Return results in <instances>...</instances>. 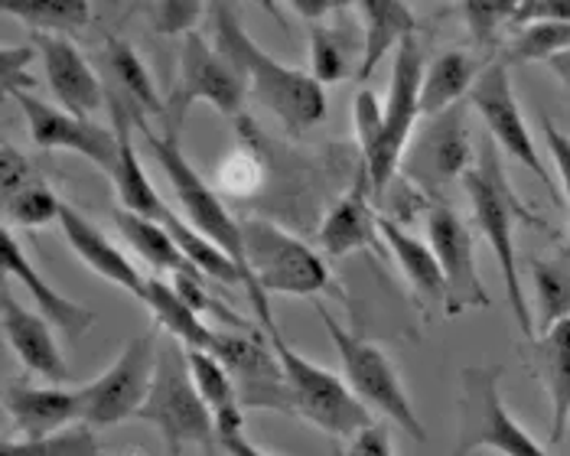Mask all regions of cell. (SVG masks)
Segmentation results:
<instances>
[{
    "label": "cell",
    "mask_w": 570,
    "mask_h": 456,
    "mask_svg": "<svg viewBox=\"0 0 570 456\" xmlns=\"http://www.w3.org/2000/svg\"><path fill=\"white\" fill-rule=\"evenodd\" d=\"M209 23H213V46L238 72V79L248 89V98L264 105L291 135H304L326 118L330 111L326 86H320L313 76L294 66H284L281 59H274L267 49L255 43L242 27L238 13L228 7V0H213Z\"/></svg>",
    "instance_id": "obj_1"
},
{
    "label": "cell",
    "mask_w": 570,
    "mask_h": 456,
    "mask_svg": "<svg viewBox=\"0 0 570 456\" xmlns=\"http://www.w3.org/2000/svg\"><path fill=\"white\" fill-rule=\"evenodd\" d=\"M476 163L473 170L463 177V189L470 196L473 206V219L476 228L483 231V238L489 241L495 261H499V274H502V287L512 307V317L519 323L522 336L534 339V314L528 307L525 290H522V277H519V255H515V222H525L534 228H548L544 219H538L525 202L519 199L515 186L505 177V167L495 153V147L485 137L483 143L476 147Z\"/></svg>",
    "instance_id": "obj_2"
},
{
    "label": "cell",
    "mask_w": 570,
    "mask_h": 456,
    "mask_svg": "<svg viewBox=\"0 0 570 456\" xmlns=\"http://www.w3.org/2000/svg\"><path fill=\"white\" fill-rule=\"evenodd\" d=\"M245 265H248V297L255 304L258 323L267 326V297H320L333 290V274L326 261L307 248L297 235L271 219H242Z\"/></svg>",
    "instance_id": "obj_3"
},
{
    "label": "cell",
    "mask_w": 570,
    "mask_h": 456,
    "mask_svg": "<svg viewBox=\"0 0 570 456\" xmlns=\"http://www.w3.org/2000/svg\"><path fill=\"white\" fill-rule=\"evenodd\" d=\"M137 420L160 430L167 456H183L186 447H203L206 454H213V444H219L216 417L193 381L186 346L176 336L157 343L154 381L147 402L137 410Z\"/></svg>",
    "instance_id": "obj_4"
},
{
    "label": "cell",
    "mask_w": 570,
    "mask_h": 456,
    "mask_svg": "<svg viewBox=\"0 0 570 456\" xmlns=\"http://www.w3.org/2000/svg\"><path fill=\"white\" fill-rule=\"evenodd\" d=\"M499 378V365H463L453 456H473L480 450L499 456H548L544 447L512 417V410L505 408Z\"/></svg>",
    "instance_id": "obj_5"
},
{
    "label": "cell",
    "mask_w": 570,
    "mask_h": 456,
    "mask_svg": "<svg viewBox=\"0 0 570 456\" xmlns=\"http://www.w3.org/2000/svg\"><path fill=\"white\" fill-rule=\"evenodd\" d=\"M134 118V115H131ZM134 128L144 137V147L154 153V160L160 163L164 177L174 189L176 202L183 209V219L196 231H203L209 241H216L222 251L242 268L245 274V290H248V265H245V241H242V222L225 209L219 192L203 180V174L186 160L179 140L170 135H154L150 131V118H134Z\"/></svg>",
    "instance_id": "obj_6"
},
{
    "label": "cell",
    "mask_w": 570,
    "mask_h": 456,
    "mask_svg": "<svg viewBox=\"0 0 570 456\" xmlns=\"http://www.w3.org/2000/svg\"><path fill=\"white\" fill-rule=\"evenodd\" d=\"M262 329L267 333V339L274 343V349H277V356L284 363L291 391H294V405H297L301 417H307L313 427H320V430H326L330 437H340V440H350L352 434H358L362 427L375 424L372 408L352 391L346 378H340L330 368L304 359L281 336L277 323H267Z\"/></svg>",
    "instance_id": "obj_7"
},
{
    "label": "cell",
    "mask_w": 570,
    "mask_h": 456,
    "mask_svg": "<svg viewBox=\"0 0 570 456\" xmlns=\"http://www.w3.org/2000/svg\"><path fill=\"white\" fill-rule=\"evenodd\" d=\"M316 314H320L326 336L333 339V346L340 353V363H343L352 391L368 408H375L379 414H385L392 424H397L407 437H414L417 444H428V430H424L417 410L411 408V398H407V391H404V385L397 378L392 359L375 343H368L365 336L352 333L340 319H333V314L323 304H316Z\"/></svg>",
    "instance_id": "obj_8"
},
{
    "label": "cell",
    "mask_w": 570,
    "mask_h": 456,
    "mask_svg": "<svg viewBox=\"0 0 570 456\" xmlns=\"http://www.w3.org/2000/svg\"><path fill=\"white\" fill-rule=\"evenodd\" d=\"M196 101H206L219 111L222 118H242L248 89L238 79V72L228 66L216 46L203 40V33H186L176 52L174 89L167 95V115H164V135L179 140L183 121Z\"/></svg>",
    "instance_id": "obj_9"
},
{
    "label": "cell",
    "mask_w": 570,
    "mask_h": 456,
    "mask_svg": "<svg viewBox=\"0 0 570 456\" xmlns=\"http://www.w3.org/2000/svg\"><path fill=\"white\" fill-rule=\"evenodd\" d=\"M424 49L417 37H407L395 49V66H392V82H389V98H385V125H382V143L372 160L362 163L365 182L372 189V199L382 202L389 186L401 174L404 150L411 137L417 131L421 111V82H424Z\"/></svg>",
    "instance_id": "obj_10"
},
{
    "label": "cell",
    "mask_w": 570,
    "mask_h": 456,
    "mask_svg": "<svg viewBox=\"0 0 570 456\" xmlns=\"http://www.w3.org/2000/svg\"><path fill=\"white\" fill-rule=\"evenodd\" d=\"M209 353L228 368L242 408L297 414L284 363L264 329H216V343Z\"/></svg>",
    "instance_id": "obj_11"
},
{
    "label": "cell",
    "mask_w": 570,
    "mask_h": 456,
    "mask_svg": "<svg viewBox=\"0 0 570 456\" xmlns=\"http://www.w3.org/2000/svg\"><path fill=\"white\" fill-rule=\"evenodd\" d=\"M157 333H140L125 346V353L108 365L95 381L79 388V420L108 430L137 417L140 405L147 402L154 368H157Z\"/></svg>",
    "instance_id": "obj_12"
},
{
    "label": "cell",
    "mask_w": 570,
    "mask_h": 456,
    "mask_svg": "<svg viewBox=\"0 0 570 456\" xmlns=\"http://www.w3.org/2000/svg\"><path fill=\"white\" fill-rule=\"evenodd\" d=\"M476 153L480 150H473L466 131V105L460 101L440 115H428L404 150L401 174L428 192H440L450 182H463L476 163Z\"/></svg>",
    "instance_id": "obj_13"
},
{
    "label": "cell",
    "mask_w": 570,
    "mask_h": 456,
    "mask_svg": "<svg viewBox=\"0 0 570 456\" xmlns=\"http://www.w3.org/2000/svg\"><path fill=\"white\" fill-rule=\"evenodd\" d=\"M470 105L476 108V115L485 121V131L489 137L505 150V157H512L515 163H522L531 177L544 182V189L551 192L554 202H561V189L558 182L551 180L538 147H534V137L528 131L525 118H522V108H519V98L512 89V79H509V62L505 59H495L483 66L476 86L470 91Z\"/></svg>",
    "instance_id": "obj_14"
},
{
    "label": "cell",
    "mask_w": 570,
    "mask_h": 456,
    "mask_svg": "<svg viewBox=\"0 0 570 456\" xmlns=\"http://www.w3.org/2000/svg\"><path fill=\"white\" fill-rule=\"evenodd\" d=\"M428 241L446 277V317H460L466 310H489L492 297L476 268L473 231L443 199H434L428 206Z\"/></svg>",
    "instance_id": "obj_15"
},
{
    "label": "cell",
    "mask_w": 570,
    "mask_h": 456,
    "mask_svg": "<svg viewBox=\"0 0 570 456\" xmlns=\"http://www.w3.org/2000/svg\"><path fill=\"white\" fill-rule=\"evenodd\" d=\"M7 98L17 101V108L23 111L30 140L40 150H72V153L86 157L88 163H95L101 174H108V177L115 174L118 147H121L115 125L101 128L91 118L72 115L66 108H56V105H46L37 95H30V89L7 91Z\"/></svg>",
    "instance_id": "obj_16"
},
{
    "label": "cell",
    "mask_w": 570,
    "mask_h": 456,
    "mask_svg": "<svg viewBox=\"0 0 570 456\" xmlns=\"http://www.w3.org/2000/svg\"><path fill=\"white\" fill-rule=\"evenodd\" d=\"M37 52L43 59V76L59 108L82 118H95L105 108V86L69 37L37 33Z\"/></svg>",
    "instance_id": "obj_17"
},
{
    "label": "cell",
    "mask_w": 570,
    "mask_h": 456,
    "mask_svg": "<svg viewBox=\"0 0 570 456\" xmlns=\"http://www.w3.org/2000/svg\"><path fill=\"white\" fill-rule=\"evenodd\" d=\"M0 326L7 346L27 365V371L40 375L49 385H66L72 378L69 363L52 336L56 326L43 314H30L27 307H20L7 287L0 290Z\"/></svg>",
    "instance_id": "obj_18"
},
{
    "label": "cell",
    "mask_w": 570,
    "mask_h": 456,
    "mask_svg": "<svg viewBox=\"0 0 570 456\" xmlns=\"http://www.w3.org/2000/svg\"><path fill=\"white\" fill-rule=\"evenodd\" d=\"M0 265H3V274L7 277H13V280H20V287H27V294L33 297V304L40 307V314H43L66 339H82L88 329L95 326V314L82 307V304H76L72 297H62L49 280H46L43 274L37 271V265L27 258V251L20 248V241H17V235L10 231V228H3L0 231Z\"/></svg>",
    "instance_id": "obj_19"
},
{
    "label": "cell",
    "mask_w": 570,
    "mask_h": 456,
    "mask_svg": "<svg viewBox=\"0 0 570 456\" xmlns=\"http://www.w3.org/2000/svg\"><path fill=\"white\" fill-rule=\"evenodd\" d=\"M59 226H62V235H66L69 248L82 258V265H86L88 271L105 277L108 284H115V287H121V290H128L137 300L144 297L147 274L137 271L131 258H128L101 228L95 226L88 216H82L79 209H72L69 202H62V209H59Z\"/></svg>",
    "instance_id": "obj_20"
},
{
    "label": "cell",
    "mask_w": 570,
    "mask_h": 456,
    "mask_svg": "<svg viewBox=\"0 0 570 456\" xmlns=\"http://www.w3.org/2000/svg\"><path fill=\"white\" fill-rule=\"evenodd\" d=\"M372 189L368 182H355L350 192L326 212L320 226V248L326 258H346L352 251H379L382 248V228L372 209Z\"/></svg>",
    "instance_id": "obj_21"
},
{
    "label": "cell",
    "mask_w": 570,
    "mask_h": 456,
    "mask_svg": "<svg viewBox=\"0 0 570 456\" xmlns=\"http://www.w3.org/2000/svg\"><path fill=\"white\" fill-rule=\"evenodd\" d=\"M3 410L17 437H46L69 424H79V391H66L59 385L33 388L23 381H7Z\"/></svg>",
    "instance_id": "obj_22"
},
{
    "label": "cell",
    "mask_w": 570,
    "mask_h": 456,
    "mask_svg": "<svg viewBox=\"0 0 570 456\" xmlns=\"http://www.w3.org/2000/svg\"><path fill=\"white\" fill-rule=\"evenodd\" d=\"M531 343L528 363L551 402V434L548 444H561L570 420V317L541 329Z\"/></svg>",
    "instance_id": "obj_23"
},
{
    "label": "cell",
    "mask_w": 570,
    "mask_h": 456,
    "mask_svg": "<svg viewBox=\"0 0 570 456\" xmlns=\"http://www.w3.org/2000/svg\"><path fill=\"white\" fill-rule=\"evenodd\" d=\"M382 228V241L392 251L395 265L404 274V280L411 284L414 300L428 310V314H443L446 317V277L440 268L438 255L431 248V241L414 238L407 228H401L392 219H379Z\"/></svg>",
    "instance_id": "obj_24"
},
{
    "label": "cell",
    "mask_w": 570,
    "mask_h": 456,
    "mask_svg": "<svg viewBox=\"0 0 570 456\" xmlns=\"http://www.w3.org/2000/svg\"><path fill=\"white\" fill-rule=\"evenodd\" d=\"M362 17V56L358 79H372V72L385 62L389 52L407 37L417 33V17L404 0H352Z\"/></svg>",
    "instance_id": "obj_25"
},
{
    "label": "cell",
    "mask_w": 570,
    "mask_h": 456,
    "mask_svg": "<svg viewBox=\"0 0 570 456\" xmlns=\"http://www.w3.org/2000/svg\"><path fill=\"white\" fill-rule=\"evenodd\" d=\"M105 69L111 76V82L128 101V111L134 118H160L167 115V98L154 86L150 69L144 66V59L137 56L128 40L121 37H108L105 40Z\"/></svg>",
    "instance_id": "obj_26"
},
{
    "label": "cell",
    "mask_w": 570,
    "mask_h": 456,
    "mask_svg": "<svg viewBox=\"0 0 570 456\" xmlns=\"http://www.w3.org/2000/svg\"><path fill=\"white\" fill-rule=\"evenodd\" d=\"M147 310L154 314L157 326L167 333V336H176L186 349H213L216 343V329L203 319V314L183 300V294L176 290L174 284L147 274V287H144V297Z\"/></svg>",
    "instance_id": "obj_27"
},
{
    "label": "cell",
    "mask_w": 570,
    "mask_h": 456,
    "mask_svg": "<svg viewBox=\"0 0 570 456\" xmlns=\"http://www.w3.org/2000/svg\"><path fill=\"white\" fill-rule=\"evenodd\" d=\"M115 226L125 235V241L134 248V255L140 261H147L154 271L164 274H203L176 245V238L170 235V228L134 212V209H115Z\"/></svg>",
    "instance_id": "obj_28"
},
{
    "label": "cell",
    "mask_w": 570,
    "mask_h": 456,
    "mask_svg": "<svg viewBox=\"0 0 570 456\" xmlns=\"http://www.w3.org/2000/svg\"><path fill=\"white\" fill-rule=\"evenodd\" d=\"M480 72H483V66L463 49H446L443 56H438L424 69V82H421V111H424V118L440 115V111L460 105L463 98H470Z\"/></svg>",
    "instance_id": "obj_29"
},
{
    "label": "cell",
    "mask_w": 570,
    "mask_h": 456,
    "mask_svg": "<svg viewBox=\"0 0 570 456\" xmlns=\"http://www.w3.org/2000/svg\"><path fill=\"white\" fill-rule=\"evenodd\" d=\"M186 359H189V371H193V381H196L199 395L206 398V405L216 417V434L242 430L245 427V408L238 402L235 381H232V375L222 365V359H216L206 349H186Z\"/></svg>",
    "instance_id": "obj_30"
},
{
    "label": "cell",
    "mask_w": 570,
    "mask_h": 456,
    "mask_svg": "<svg viewBox=\"0 0 570 456\" xmlns=\"http://www.w3.org/2000/svg\"><path fill=\"white\" fill-rule=\"evenodd\" d=\"M3 13L27 23L33 33L69 37L91 23L95 0H0Z\"/></svg>",
    "instance_id": "obj_31"
},
{
    "label": "cell",
    "mask_w": 570,
    "mask_h": 456,
    "mask_svg": "<svg viewBox=\"0 0 570 456\" xmlns=\"http://www.w3.org/2000/svg\"><path fill=\"white\" fill-rule=\"evenodd\" d=\"M534 284V329H548L570 317V245L551 258L531 261Z\"/></svg>",
    "instance_id": "obj_32"
},
{
    "label": "cell",
    "mask_w": 570,
    "mask_h": 456,
    "mask_svg": "<svg viewBox=\"0 0 570 456\" xmlns=\"http://www.w3.org/2000/svg\"><path fill=\"white\" fill-rule=\"evenodd\" d=\"M0 456H101L95 427L69 424L46 437H7L0 444Z\"/></svg>",
    "instance_id": "obj_33"
},
{
    "label": "cell",
    "mask_w": 570,
    "mask_h": 456,
    "mask_svg": "<svg viewBox=\"0 0 570 456\" xmlns=\"http://www.w3.org/2000/svg\"><path fill=\"white\" fill-rule=\"evenodd\" d=\"M309 66L320 86H340L352 69V43L340 27L309 20Z\"/></svg>",
    "instance_id": "obj_34"
},
{
    "label": "cell",
    "mask_w": 570,
    "mask_h": 456,
    "mask_svg": "<svg viewBox=\"0 0 570 456\" xmlns=\"http://www.w3.org/2000/svg\"><path fill=\"white\" fill-rule=\"evenodd\" d=\"M570 49V20H531L505 46V62H551Z\"/></svg>",
    "instance_id": "obj_35"
},
{
    "label": "cell",
    "mask_w": 570,
    "mask_h": 456,
    "mask_svg": "<svg viewBox=\"0 0 570 456\" xmlns=\"http://www.w3.org/2000/svg\"><path fill=\"white\" fill-rule=\"evenodd\" d=\"M466 33L476 49H492L505 27H515L525 0H456Z\"/></svg>",
    "instance_id": "obj_36"
},
{
    "label": "cell",
    "mask_w": 570,
    "mask_h": 456,
    "mask_svg": "<svg viewBox=\"0 0 570 456\" xmlns=\"http://www.w3.org/2000/svg\"><path fill=\"white\" fill-rule=\"evenodd\" d=\"M59 209H62V199L40 177L3 196V219L20 228H40L46 222H59Z\"/></svg>",
    "instance_id": "obj_37"
},
{
    "label": "cell",
    "mask_w": 570,
    "mask_h": 456,
    "mask_svg": "<svg viewBox=\"0 0 570 456\" xmlns=\"http://www.w3.org/2000/svg\"><path fill=\"white\" fill-rule=\"evenodd\" d=\"M352 125H355V140L362 147V163L375 157L382 143V125H385V105L372 89H358L352 98Z\"/></svg>",
    "instance_id": "obj_38"
},
{
    "label": "cell",
    "mask_w": 570,
    "mask_h": 456,
    "mask_svg": "<svg viewBox=\"0 0 570 456\" xmlns=\"http://www.w3.org/2000/svg\"><path fill=\"white\" fill-rule=\"evenodd\" d=\"M206 0H150V23L160 37H186L199 27Z\"/></svg>",
    "instance_id": "obj_39"
},
{
    "label": "cell",
    "mask_w": 570,
    "mask_h": 456,
    "mask_svg": "<svg viewBox=\"0 0 570 456\" xmlns=\"http://www.w3.org/2000/svg\"><path fill=\"white\" fill-rule=\"evenodd\" d=\"M340 456H395L392 447V434L385 424H368L358 434H352L350 440L340 447Z\"/></svg>",
    "instance_id": "obj_40"
},
{
    "label": "cell",
    "mask_w": 570,
    "mask_h": 456,
    "mask_svg": "<svg viewBox=\"0 0 570 456\" xmlns=\"http://www.w3.org/2000/svg\"><path fill=\"white\" fill-rule=\"evenodd\" d=\"M541 131H544V140H548V150H551V160L558 167V177H561V189H564V202H568V216H570V137L544 115L541 118ZM570 245V235H568Z\"/></svg>",
    "instance_id": "obj_41"
},
{
    "label": "cell",
    "mask_w": 570,
    "mask_h": 456,
    "mask_svg": "<svg viewBox=\"0 0 570 456\" xmlns=\"http://www.w3.org/2000/svg\"><path fill=\"white\" fill-rule=\"evenodd\" d=\"M33 180H37V170L27 163V157L13 143L3 140V147H0V192L7 196V192H13V189H20V186Z\"/></svg>",
    "instance_id": "obj_42"
},
{
    "label": "cell",
    "mask_w": 570,
    "mask_h": 456,
    "mask_svg": "<svg viewBox=\"0 0 570 456\" xmlns=\"http://www.w3.org/2000/svg\"><path fill=\"white\" fill-rule=\"evenodd\" d=\"M33 49H20V46H3V62H0V76H3V95L13 89H30V66Z\"/></svg>",
    "instance_id": "obj_43"
},
{
    "label": "cell",
    "mask_w": 570,
    "mask_h": 456,
    "mask_svg": "<svg viewBox=\"0 0 570 456\" xmlns=\"http://www.w3.org/2000/svg\"><path fill=\"white\" fill-rule=\"evenodd\" d=\"M222 186L235 196H248L258 186V174H255V160L248 157H235L222 167Z\"/></svg>",
    "instance_id": "obj_44"
},
{
    "label": "cell",
    "mask_w": 570,
    "mask_h": 456,
    "mask_svg": "<svg viewBox=\"0 0 570 456\" xmlns=\"http://www.w3.org/2000/svg\"><path fill=\"white\" fill-rule=\"evenodd\" d=\"M531 20H570V0H525L515 27L531 23Z\"/></svg>",
    "instance_id": "obj_45"
},
{
    "label": "cell",
    "mask_w": 570,
    "mask_h": 456,
    "mask_svg": "<svg viewBox=\"0 0 570 456\" xmlns=\"http://www.w3.org/2000/svg\"><path fill=\"white\" fill-rule=\"evenodd\" d=\"M219 444L228 456H267L245 437V427L242 430H225V434H219Z\"/></svg>",
    "instance_id": "obj_46"
},
{
    "label": "cell",
    "mask_w": 570,
    "mask_h": 456,
    "mask_svg": "<svg viewBox=\"0 0 570 456\" xmlns=\"http://www.w3.org/2000/svg\"><path fill=\"white\" fill-rule=\"evenodd\" d=\"M304 20H323L326 13H333L343 0H287Z\"/></svg>",
    "instance_id": "obj_47"
},
{
    "label": "cell",
    "mask_w": 570,
    "mask_h": 456,
    "mask_svg": "<svg viewBox=\"0 0 570 456\" xmlns=\"http://www.w3.org/2000/svg\"><path fill=\"white\" fill-rule=\"evenodd\" d=\"M554 76H558V82L564 86V89H570V49L568 52H561V56H554L551 62H544Z\"/></svg>",
    "instance_id": "obj_48"
},
{
    "label": "cell",
    "mask_w": 570,
    "mask_h": 456,
    "mask_svg": "<svg viewBox=\"0 0 570 456\" xmlns=\"http://www.w3.org/2000/svg\"><path fill=\"white\" fill-rule=\"evenodd\" d=\"M258 7H262L264 13H271L274 20H281V23H284V17H281V7H277V0H258Z\"/></svg>",
    "instance_id": "obj_49"
}]
</instances>
